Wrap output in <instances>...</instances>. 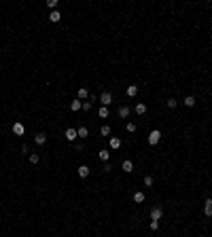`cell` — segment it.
Listing matches in <instances>:
<instances>
[{"mask_svg":"<svg viewBox=\"0 0 212 237\" xmlns=\"http://www.w3.org/2000/svg\"><path fill=\"white\" fill-rule=\"evenodd\" d=\"M159 140H161V131H159V129H153V131L149 133V138H147V142H149L151 146H155Z\"/></svg>","mask_w":212,"mask_h":237,"instance_id":"obj_1","label":"cell"},{"mask_svg":"<svg viewBox=\"0 0 212 237\" xmlns=\"http://www.w3.org/2000/svg\"><path fill=\"white\" fill-rule=\"evenodd\" d=\"M161 216H163V207L161 205L151 207V220H161Z\"/></svg>","mask_w":212,"mask_h":237,"instance_id":"obj_2","label":"cell"},{"mask_svg":"<svg viewBox=\"0 0 212 237\" xmlns=\"http://www.w3.org/2000/svg\"><path fill=\"white\" fill-rule=\"evenodd\" d=\"M64 138H66L68 142H74V140L79 138V133H77V129H74V127H68V129L64 131Z\"/></svg>","mask_w":212,"mask_h":237,"instance_id":"obj_3","label":"cell"},{"mask_svg":"<svg viewBox=\"0 0 212 237\" xmlns=\"http://www.w3.org/2000/svg\"><path fill=\"white\" fill-rule=\"evenodd\" d=\"M100 102H102V106H106V108H108V104L112 102V93H110V91H104L102 96H100Z\"/></svg>","mask_w":212,"mask_h":237,"instance_id":"obj_4","label":"cell"},{"mask_svg":"<svg viewBox=\"0 0 212 237\" xmlns=\"http://www.w3.org/2000/svg\"><path fill=\"white\" fill-rule=\"evenodd\" d=\"M204 214H206L208 218L212 216V199H210V197H208V199L204 201Z\"/></svg>","mask_w":212,"mask_h":237,"instance_id":"obj_5","label":"cell"},{"mask_svg":"<svg viewBox=\"0 0 212 237\" xmlns=\"http://www.w3.org/2000/svg\"><path fill=\"white\" fill-rule=\"evenodd\" d=\"M13 133H15V136H23V133H26L23 123H13Z\"/></svg>","mask_w":212,"mask_h":237,"instance_id":"obj_6","label":"cell"},{"mask_svg":"<svg viewBox=\"0 0 212 237\" xmlns=\"http://www.w3.org/2000/svg\"><path fill=\"white\" fill-rule=\"evenodd\" d=\"M34 142H36L38 146H42V144H47V136H45V133H36V136H34Z\"/></svg>","mask_w":212,"mask_h":237,"instance_id":"obj_7","label":"cell"},{"mask_svg":"<svg viewBox=\"0 0 212 237\" xmlns=\"http://www.w3.org/2000/svg\"><path fill=\"white\" fill-rule=\"evenodd\" d=\"M83 108V102L81 100H74V102H70V110H72V112H79Z\"/></svg>","mask_w":212,"mask_h":237,"instance_id":"obj_8","label":"cell"},{"mask_svg":"<svg viewBox=\"0 0 212 237\" xmlns=\"http://www.w3.org/2000/svg\"><path fill=\"white\" fill-rule=\"evenodd\" d=\"M136 114H140V116H142V114H147V104H142V102H140V104H136Z\"/></svg>","mask_w":212,"mask_h":237,"instance_id":"obj_9","label":"cell"},{"mask_svg":"<svg viewBox=\"0 0 212 237\" xmlns=\"http://www.w3.org/2000/svg\"><path fill=\"white\" fill-rule=\"evenodd\" d=\"M129 112H132V108H129V106H121V108H119V116H121V119H127V116H129Z\"/></svg>","mask_w":212,"mask_h":237,"instance_id":"obj_10","label":"cell"},{"mask_svg":"<svg viewBox=\"0 0 212 237\" xmlns=\"http://www.w3.org/2000/svg\"><path fill=\"white\" fill-rule=\"evenodd\" d=\"M182 104H184L187 108H193V106H195V98H193V96H187V98L182 100Z\"/></svg>","mask_w":212,"mask_h":237,"instance_id":"obj_11","label":"cell"},{"mask_svg":"<svg viewBox=\"0 0 212 237\" xmlns=\"http://www.w3.org/2000/svg\"><path fill=\"white\" fill-rule=\"evenodd\" d=\"M123 172H127V174H129V172H134V163H132L129 159H125V161H123Z\"/></svg>","mask_w":212,"mask_h":237,"instance_id":"obj_12","label":"cell"},{"mask_svg":"<svg viewBox=\"0 0 212 237\" xmlns=\"http://www.w3.org/2000/svg\"><path fill=\"white\" fill-rule=\"evenodd\" d=\"M79 176L81 178H87L89 176V165H81V167H79Z\"/></svg>","mask_w":212,"mask_h":237,"instance_id":"obj_13","label":"cell"},{"mask_svg":"<svg viewBox=\"0 0 212 237\" xmlns=\"http://www.w3.org/2000/svg\"><path fill=\"white\" fill-rule=\"evenodd\" d=\"M62 19V15H60V11H51V15H49V21H53V23H57Z\"/></svg>","mask_w":212,"mask_h":237,"instance_id":"obj_14","label":"cell"},{"mask_svg":"<svg viewBox=\"0 0 212 237\" xmlns=\"http://www.w3.org/2000/svg\"><path fill=\"white\" fill-rule=\"evenodd\" d=\"M98 157H100V161L108 163V159H110V153H108V150H100V153H98Z\"/></svg>","mask_w":212,"mask_h":237,"instance_id":"obj_15","label":"cell"},{"mask_svg":"<svg viewBox=\"0 0 212 237\" xmlns=\"http://www.w3.org/2000/svg\"><path fill=\"white\" fill-rule=\"evenodd\" d=\"M134 201H136V203H142V201H144V193H142V191H136V193H134Z\"/></svg>","mask_w":212,"mask_h":237,"instance_id":"obj_16","label":"cell"},{"mask_svg":"<svg viewBox=\"0 0 212 237\" xmlns=\"http://www.w3.org/2000/svg\"><path fill=\"white\" fill-rule=\"evenodd\" d=\"M136 93H138V85H129V87H127V96H129V98H134Z\"/></svg>","mask_w":212,"mask_h":237,"instance_id":"obj_17","label":"cell"},{"mask_svg":"<svg viewBox=\"0 0 212 237\" xmlns=\"http://www.w3.org/2000/svg\"><path fill=\"white\" fill-rule=\"evenodd\" d=\"M121 146V140L119 138H110V148H119Z\"/></svg>","mask_w":212,"mask_h":237,"instance_id":"obj_18","label":"cell"},{"mask_svg":"<svg viewBox=\"0 0 212 237\" xmlns=\"http://www.w3.org/2000/svg\"><path fill=\"white\" fill-rule=\"evenodd\" d=\"M98 114H100V119H108V108H106V106H102V108L98 110Z\"/></svg>","mask_w":212,"mask_h":237,"instance_id":"obj_19","label":"cell"},{"mask_svg":"<svg viewBox=\"0 0 212 237\" xmlns=\"http://www.w3.org/2000/svg\"><path fill=\"white\" fill-rule=\"evenodd\" d=\"M77 133H79V138H87V136H89L87 127H79V129H77Z\"/></svg>","mask_w":212,"mask_h":237,"instance_id":"obj_20","label":"cell"},{"mask_svg":"<svg viewBox=\"0 0 212 237\" xmlns=\"http://www.w3.org/2000/svg\"><path fill=\"white\" fill-rule=\"evenodd\" d=\"M87 96H89V91H87L85 87H81V89H79V100H85Z\"/></svg>","mask_w":212,"mask_h":237,"instance_id":"obj_21","label":"cell"},{"mask_svg":"<svg viewBox=\"0 0 212 237\" xmlns=\"http://www.w3.org/2000/svg\"><path fill=\"white\" fill-rule=\"evenodd\" d=\"M38 161H40V157H38V153H32V155H30V163H32V165H36Z\"/></svg>","mask_w":212,"mask_h":237,"instance_id":"obj_22","label":"cell"},{"mask_svg":"<svg viewBox=\"0 0 212 237\" xmlns=\"http://www.w3.org/2000/svg\"><path fill=\"white\" fill-rule=\"evenodd\" d=\"M57 4H60L57 0H49V2H47V7H49L51 11H57Z\"/></svg>","mask_w":212,"mask_h":237,"instance_id":"obj_23","label":"cell"},{"mask_svg":"<svg viewBox=\"0 0 212 237\" xmlns=\"http://www.w3.org/2000/svg\"><path fill=\"white\" fill-rule=\"evenodd\" d=\"M166 106H168V108H176V106H178V102H176L174 98H170V100L166 102Z\"/></svg>","mask_w":212,"mask_h":237,"instance_id":"obj_24","label":"cell"},{"mask_svg":"<svg viewBox=\"0 0 212 237\" xmlns=\"http://www.w3.org/2000/svg\"><path fill=\"white\" fill-rule=\"evenodd\" d=\"M100 133H102V136H110V127H108V125H102V127H100Z\"/></svg>","mask_w":212,"mask_h":237,"instance_id":"obj_25","label":"cell"},{"mask_svg":"<svg viewBox=\"0 0 212 237\" xmlns=\"http://www.w3.org/2000/svg\"><path fill=\"white\" fill-rule=\"evenodd\" d=\"M153 182H155L153 176H147V178H144V186H153Z\"/></svg>","mask_w":212,"mask_h":237,"instance_id":"obj_26","label":"cell"},{"mask_svg":"<svg viewBox=\"0 0 212 237\" xmlns=\"http://www.w3.org/2000/svg\"><path fill=\"white\" fill-rule=\"evenodd\" d=\"M127 131L134 133V131H136V123H127Z\"/></svg>","mask_w":212,"mask_h":237,"instance_id":"obj_27","label":"cell"},{"mask_svg":"<svg viewBox=\"0 0 212 237\" xmlns=\"http://www.w3.org/2000/svg\"><path fill=\"white\" fill-rule=\"evenodd\" d=\"M151 229L157 231V229H159V220H151Z\"/></svg>","mask_w":212,"mask_h":237,"instance_id":"obj_28","label":"cell"},{"mask_svg":"<svg viewBox=\"0 0 212 237\" xmlns=\"http://www.w3.org/2000/svg\"><path fill=\"white\" fill-rule=\"evenodd\" d=\"M89 108H91V102H83V108L81 110H89Z\"/></svg>","mask_w":212,"mask_h":237,"instance_id":"obj_29","label":"cell"}]
</instances>
